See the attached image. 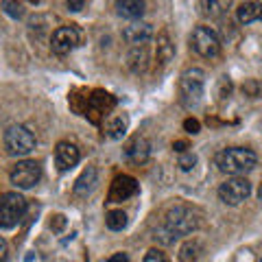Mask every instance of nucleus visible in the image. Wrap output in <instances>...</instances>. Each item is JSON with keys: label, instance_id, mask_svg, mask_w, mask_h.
Wrapping results in <instances>:
<instances>
[{"label": "nucleus", "instance_id": "nucleus-1", "mask_svg": "<svg viewBox=\"0 0 262 262\" xmlns=\"http://www.w3.org/2000/svg\"><path fill=\"white\" fill-rule=\"evenodd\" d=\"M199 227H201V214L194 208L184 206V203L170 208L166 212V216H164V225H162V229L173 241L182 238V236H190Z\"/></svg>", "mask_w": 262, "mask_h": 262}, {"label": "nucleus", "instance_id": "nucleus-2", "mask_svg": "<svg viewBox=\"0 0 262 262\" xmlns=\"http://www.w3.org/2000/svg\"><path fill=\"white\" fill-rule=\"evenodd\" d=\"M214 164L219 166V170H223L227 175L243 177L245 173L258 166V155L247 146H227V149L216 153Z\"/></svg>", "mask_w": 262, "mask_h": 262}, {"label": "nucleus", "instance_id": "nucleus-3", "mask_svg": "<svg viewBox=\"0 0 262 262\" xmlns=\"http://www.w3.org/2000/svg\"><path fill=\"white\" fill-rule=\"evenodd\" d=\"M206 92V72L201 68H188L179 77V101L186 110L199 107Z\"/></svg>", "mask_w": 262, "mask_h": 262}, {"label": "nucleus", "instance_id": "nucleus-4", "mask_svg": "<svg viewBox=\"0 0 262 262\" xmlns=\"http://www.w3.org/2000/svg\"><path fill=\"white\" fill-rule=\"evenodd\" d=\"M5 149L9 155H13V158H24V155H29L33 149H35V134L24 127V125H11L9 129L5 131Z\"/></svg>", "mask_w": 262, "mask_h": 262}, {"label": "nucleus", "instance_id": "nucleus-5", "mask_svg": "<svg viewBox=\"0 0 262 262\" xmlns=\"http://www.w3.org/2000/svg\"><path fill=\"white\" fill-rule=\"evenodd\" d=\"M114 107H116V98L110 92H105V90H92L90 96L85 98L83 116L92 122V125H103Z\"/></svg>", "mask_w": 262, "mask_h": 262}, {"label": "nucleus", "instance_id": "nucleus-6", "mask_svg": "<svg viewBox=\"0 0 262 262\" xmlns=\"http://www.w3.org/2000/svg\"><path fill=\"white\" fill-rule=\"evenodd\" d=\"M27 214V199L18 192H5L0 196V229H11Z\"/></svg>", "mask_w": 262, "mask_h": 262}, {"label": "nucleus", "instance_id": "nucleus-7", "mask_svg": "<svg viewBox=\"0 0 262 262\" xmlns=\"http://www.w3.org/2000/svg\"><path fill=\"white\" fill-rule=\"evenodd\" d=\"M190 48H192L196 55L206 57V59H214V57L221 55V37L216 35L214 29H210V27H206V24H201V27H196L192 31V35H190Z\"/></svg>", "mask_w": 262, "mask_h": 262}, {"label": "nucleus", "instance_id": "nucleus-8", "mask_svg": "<svg viewBox=\"0 0 262 262\" xmlns=\"http://www.w3.org/2000/svg\"><path fill=\"white\" fill-rule=\"evenodd\" d=\"M9 179L13 186H18L20 190H29L42 179V166L35 160H22L11 168Z\"/></svg>", "mask_w": 262, "mask_h": 262}, {"label": "nucleus", "instance_id": "nucleus-9", "mask_svg": "<svg viewBox=\"0 0 262 262\" xmlns=\"http://www.w3.org/2000/svg\"><path fill=\"white\" fill-rule=\"evenodd\" d=\"M251 194V184L247 177H232L219 186V199L225 206H241Z\"/></svg>", "mask_w": 262, "mask_h": 262}, {"label": "nucleus", "instance_id": "nucleus-10", "mask_svg": "<svg viewBox=\"0 0 262 262\" xmlns=\"http://www.w3.org/2000/svg\"><path fill=\"white\" fill-rule=\"evenodd\" d=\"M79 44H81V31L75 27V24H63V27L57 29L51 37V51L59 57L70 55Z\"/></svg>", "mask_w": 262, "mask_h": 262}, {"label": "nucleus", "instance_id": "nucleus-11", "mask_svg": "<svg viewBox=\"0 0 262 262\" xmlns=\"http://www.w3.org/2000/svg\"><path fill=\"white\" fill-rule=\"evenodd\" d=\"M140 190V184L136 182L131 175H118L110 186V194H107V203H120L131 199L134 194Z\"/></svg>", "mask_w": 262, "mask_h": 262}, {"label": "nucleus", "instance_id": "nucleus-12", "mask_svg": "<svg viewBox=\"0 0 262 262\" xmlns=\"http://www.w3.org/2000/svg\"><path fill=\"white\" fill-rule=\"evenodd\" d=\"M122 155H125V160L129 164H134V166H140V164H144L146 160H149V155H151V142L146 140L144 136H134L125 144Z\"/></svg>", "mask_w": 262, "mask_h": 262}, {"label": "nucleus", "instance_id": "nucleus-13", "mask_svg": "<svg viewBox=\"0 0 262 262\" xmlns=\"http://www.w3.org/2000/svg\"><path fill=\"white\" fill-rule=\"evenodd\" d=\"M81 160V153L77 149V144L72 142H59L55 146V164L59 170H70L75 168Z\"/></svg>", "mask_w": 262, "mask_h": 262}, {"label": "nucleus", "instance_id": "nucleus-14", "mask_svg": "<svg viewBox=\"0 0 262 262\" xmlns=\"http://www.w3.org/2000/svg\"><path fill=\"white\" fill-rule=\"evenodd\" d=\"M122 37H125L129 44H134V46H144L153 37V27L151 24H146V22H134V24H129V27L122 31Z\"/></svg>", "mask_w": 262, "mask_h": 262}, {"label": "nucleus", "instance_id": "nucleus-15", "mask_svg": "<svg viewBox=\"0 0 262 262\" xmlns=\"http://www.w3.org/2000/svg\"><path fill=\"white\" fill-rule=\"evenodd\" d=\"M127 129H129L127 114H114V116H110L103 122V134L107 136L110 140H120V138L127 134Z\"/></svg>", "mask_w": 262, "mask_h": 262}, {"label": "nucleus", "instance_id": "nucleus-16", "mask_svg": "<svg viewBox=\"0 0 262 262\" xmlns=\"http://www.w3.org/2000/svg\"><path fill=\"white\" fill-rule=\"evenodd\" d=\"M96 184H98V170H96V166H88L83 173L77 177L72 192H75L77 196H88L96 188Z\"/></svg>", "mask_w": 262, "mask_h": 262}, {"label": "nucleus", "instance_id": "nucleus-17", "mask_svg": "<svg viewBox=\"0 0 262 262\" xmlns=\"http://www.w3.org/2000/svg\"><path fill=\"white\" fill-rule=\"evenodd\" d=\"M236 18L241 24L262 22V5L260 3H241L236 9Z\"/></svg>", "mask_w": 262, "mask_h": 262}, {"label": "nucleus", "instance_id": "nucleus-18", "mask_svg": "<svg viewBox=\"0 0 262 262\" xmlns=\"http://www.w3.org/2000/svg\"><path fill=\"white\" fill-rule=\"evenodd\" d=\"M144 3L140 0H120L116 3V13L120 18H127V20H138L144 15Z\"/></svg>", "mask_w": 262, "mask_h": 262}, {"label": "nucleus", "instance_id": "nucleus-19", "mask_svg": "<svg viewBox=\"0 0 262 262\" xmlns=\"http://www.w3.org/2000/svg\"><path fill=\"white\" fill-rule=\"evenodd\" d=\"M201 256H203V243L196 238L184 243L182 249H179V260L182 262H199Z\"/></svg>", "mask_w": 262, "mask_h": 262}, {"label": "nucleus", "instance_id": "nucleus-20", "mask_svg": "<svg viewBox=\"0 0 262 262\" xmlns=\"http://www.w3.org/2000/svg\"><path fill=\"white\" fill-rule=\"evenodd\" d=\"M173 55H175V48H173V44H170V37L166 35V33H160L158 35V53H155L158 61L162 66H166L170 59H173Z\"/></svg>", "mask_w": 262, "mask_h": 262}, {"label": "nucleus", "instance_id": "nucleus-21", "mask_svg": "<svg viewBox=\"0 0 262 262\" xmlns=\"http://www.w3.org/2000/svg\"><path fill=\"white\" fill-rule=\"evenodd\" d=\"M127 214L125 210H110L107 214H105V225H107L112 232H122V229L127 227Z\"/></svg>", "mask_w": 262, "mask_h": 262}, {"label": "nucleus", "instance_id": "nucleus-22", "mask_svg": "<svg viewBox=\"0 0 262 262\" xmlns=\"http://www.w3.org/2000/svg\"><path fill=\"white\" fill-rule=\"evenodd\" d=\"M146 57H149V53H146L144 46H136L134 53L129 55L131 59V68H134V72H142L146 68Z\"/></svg>", "mask_w": 262, "mask_h": 262}, {"label": "nucleus", "instance_id": "nucleus-23", "mask_svg": "<svg viewBox=\"0 0 262 262\" xmlns=\"http://www.w3.org/2000/svg\"><path fill=\"white\" fill-rule=\"evenodd\" d=\"M177 166L182 170H192L196 166V155L192 151H186V153H179V160H177Z\"/></svg>", "mask_w": 262, "mask_h": 262}, {"label": "nucleus", "instance_id": "nucleus-24", "mask_svg": "<svg viewBox=\"0 0 262 262\" xmlns=\"http://www.w3.org/2000/svg\"><path fill=\"white\" fill-rule=\"evenodd\" d=\"M0 7H3V11L7 15H11V18H22V15H24V9H22L20 3H9V0H5Z\"/></svg>", "mask_w": 262, "mask_h": 262}, {"label": "nucleus", "instance_id": "nucleus-25", "mask_svg": "<svg viewBox=\"0 0 262 262\" xmlns=\"http://www.w3.org/2000/svg\"><path fill=\"white\" fill-rule=\"evenodd\" d=\"M142 262H168V258H166V253H164L162 249H149L144 253Z\"/></svg>", "mask_w": 262, "mask_h": 262}, {"label": "nucleus", "instance_id": "nucleus-26", "mask_svg": "<svg viewBox=\"0 0 262 262\" xmlns=\"http://www.w3.org/2000/svg\"><path fill=\"white\" fill-rule=\"evenodd\" d=\"M184 129L188 131V134H199V131H201V125H199V120H196V118H186L184 120Z\"/></svg>", "mask_w": 262, "mask_h": 262}, {"label": "nucleus", "instance_id": "nucleus-27", "mask_svg": "<svg viewBox=\"0 0 262 262\" xmlns=\"http://www.w3.org/2000/svg\"><path fill=\"white\" fill-rule=\"evenodd\" d=\"M63 225H66V219H63L61 214H57V216L51 221V227L55 229V232H61V229H63Z\"/></svg>", "mask_w": 262, "mask_h": 262}, {"label": "nucleus", "instance_id": "nucleus-28", "mask_svg": "<svg viewBox=\"0 0 262 262\" xmlns=\"http://www.w3.org/2000/svg\"><path fill=\"white\" fill-rule=\"evenodd\" d=\"M66 7H68V11H81L85 7V3H83V0H68Z\"/></svg>", "mask_w": 262, "mask_h": 262}, {"label": "nucleus", "instance_id": "nucleus-29", "mask_svg": "<svg viewBox=\"0 0 262 262\" xmlns=\"http://www.w3.org/2000/svg\"><path fill=\"white\" fill-rule=\"evenodd\" d=\"M7 253H9V245H7V241L0 236V262L7 260Z\"/></svg>", "mask_w": 262, "mask_h": 262}, {"label": "nucleus", "instance_id": "nucleus-30", "mask_svg": "<svg viewBox=\"0 0 262 262\" xmlns=\"http://www.w3.org/2000/svg\"><path fill=\"white\" fill-rule=\"evenodd\" d=\"M173 149H175L177 153H186L188 142H186V140H177V142H173Z\"/></svg>", "mask_w": 262, "mask_h": 262}, {"label": "nucleus", "instance_id": "nucleus-31", "mask_svg": "<svg viewBox=\"0 0 262 262\" xmlns=\"http://www.w3.org/2000/svg\"><path fill=\"white\" fill-rule=\"evenodd\" d=\"M110 262H129V256H127V253H114V256L110 258Z\"/></svg>", "mask_w": 262, "mask_h": 262}, {"label": "nucleus", "instance_id": "nucleus-32", "mask_svg": "<svg viewBox=\"0 0 262 262\" xmlns=\"http://www.w3.org/2000/svg\"><path fill=\"white\" fill-rule=\"evenodd\" d=\"M258 201L262 203V184H260V188H258Z\"/></svg>", "mask_w": 262, "mask_h": 262}, {"label": "nucleus", "instance_id": "nucleus-33", "mask_svg": "<svg viewBox=\"0 0 262 262\" xmlns=\"http://www.w3.org/2000/svg\"><path fill=\"white\" fill-rule=\"evenodd\" d=\"M260 262H262V260H260Z\"/></svg>", "mask_w": 262, "mask_h": 262}]
</instances>
